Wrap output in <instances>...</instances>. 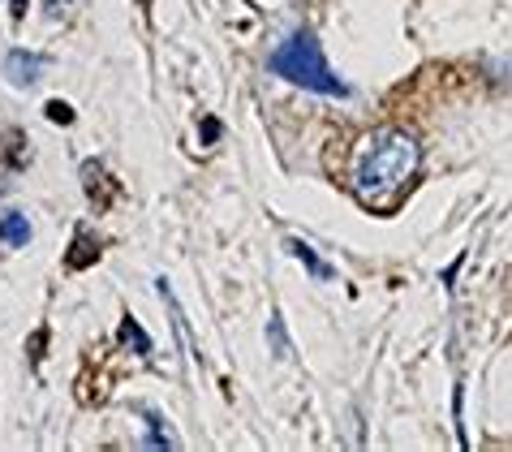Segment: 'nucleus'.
<instances>
[{
	"label": "nucleus",
	"instance_id": "obj_1",
	"mask_svg": "<svg viewBox=\"0 0 512 452\" xmlns=\"http://www.w3.org/2000/svg\"><path fill=\"white\" fill-rule=\"evenodd\" d=\"M422 168V147L409 130H396V125H383V130H371L353 151V194H358L362 207L371 211H392L405 199L409 181L418 177Z\"/></svg>",
	"mask_w": 512,
	"mask_h": 452
},
{
	"label": "nucleus",
	"instance_id": "obj_2",
	"mask_svg": "<svg viewBox=\"0 0 512 452\" xmlns=\"http://www.w3.org/2000/svg\"><path fill=\"white\" fill-rule=\"evenodd\" d=\"M272 74L293 82V87H302L310 95H327V100H349L353 87L340 74H332V65H327V56L319 48V35L302 26V31H293L284 44L272 52Z\"/></svg>",
	"mask_w": 512,
	"mask_h": 452
},
{
	"label": "nucleus",
	"instance_id": "obj_3",
	"mask_svg": "<svg viewBox=\"0 0 512 452\" xmlns=\"http://www.w3.org/2000/svg\"><path fill=\"white\" fill-rule=\"evenodd\" d=\"M48 69V56H39V52H26V48H13L5 56V78L13 82V87H31V82L39 78Z\"/></svg>",
	"mask_w": 512,
	"mask_h": 452
},
{
	"label": "nucleus",
	"instance_id": "obj_4",
	"mask_svg": "<svg viewBox=\"0 0 512 452\" xmlns=\"http://www.w3.org/2000/svg\"><path fill=\"white\" fill-rule=\"evenodd\" d=\"M0 246L5 250L31 246V220H26L22 211H5V216H0Z\"/></svg>",
	"mask_w": 512,
	"mask_h": 452
},
{
	"label": "nucleus",
	"instance_id": "obj_5",
	"mask_svg": "<svg viewBox=\"0 0 512 452\" xmlns=\"http://www.w3.org/2000/svg\"><path fill=\"white\" fill-rule=\"evenodd\" d=\"M99 250H104V242H99L91 229H78L74 246H69V254H65V263L74 267V272H82V267H91V263L99 259Z\"/></svg>",
	"mask_w": 512,
	"mask_h": 452
},
{
	"label": "nucleus",
	"instance_id": "obj_6",
	"mask_svg": "<svg viewBox=\"0 0 512 452\" xmlns=\"http://www.w3.org/2000/svg\"><path fill=\"white\" fill-rule=\"evenodd\" d=\"M82 181H87V199L95 203V207H108V199H112V177L104 173V164L99 160H87L82 164Z\"/></svg>",
	"mask_w": 512,
	"mask_h": 452
},
{
	"label": "nucleus",
	"instance_id": "obj_7",
	"mask_svg": "<svg viewBox=\"0 0 512 452\" xmlns=\"http://www.w3.org/2000/svg\"><path fill=\"white\" fill-rule=\"evenodd\" d=\"M284 246H289V254H293V259H297V263H306V272H310V276H315V280H332V276H336V272H332V267H327V263L319 259V254H315V246L297 242V237H289V242H284Z\"/></svg>",
	"mask_w": 512,
	"mask_h": 452
},
{
	"label": "nucleus",
	"instance_id": "obj_8",
	"mask_svg": "<svg viewBox=\"0 0 512 452\" xmlns=\"http://www.w3.org/2000/svg\"><path fill=\"white\" fill-rule=\"evenodd\" d=\"M117 336H121V345H125V349L142 353V358H147V353L155 349V345H151V336L138 328V319H134V315H125V319H121V332H117Z\"/></svg>",
	"mask_w": 512,
	"mask_h": 452
},
{
	"label": "nucleus",
	"instance_id": "obj_9",
	"mask_svg": "<svg viewBox=\"0 0 512 452\" xmlns=\"http://www.w3.org/2000/svg\"><path fill=\"white\" fill-rule=\"evenodd\" d=\"M142 448H177V440L164 431V418L147 409V435H142Z\"/></svg>",
	"mask_w": 512,
	"mask_h": 452
},
{
	"label": "nucleus",
	"instance_id": "obj_10",
	"mask_svg": "<svg viewBox=\"0 0 512 452\" xmlns=\"http://www.w3.org/2000/svg\"><path fill=\"white\" fill-rule=\"evenodd\" d=\"M267 345H272V358H293V345H289V332H284V319L272 315L267 319Z\"/></svg>",
	"mask_w": 512,
	"mask_h": 452
},
{
	"label": "nucleus",
	"instance_id": "obj_11",
	"mask_svg": "<svg viewBox=\"0 0 512 452\" xmlns=\"http://www.w3.org/2000/svg\"><path fill=\"white\" fill-rule=\"evenodd\" d=\"M48 117H52L56 125H74V108L61 104V100H52V104H48Z\"/></svg>",
	"mask_w": 512,
	"mask_h": 452
},
{
	"label": "nucleus",
	"instance_id": "obj_12",
	"mask_svg": "<svg viewBox=\"0 0 512 452\" xmlns=\"http://www.w3.org/2000/svg\"><path fill=\"white\" fill-rule=\"evenodd\" d=\"M216 138H220V121H203V143H216Z\"/></svg>",
	"mask_w": 512,
	"mask_h": 452
}]
</instances>
